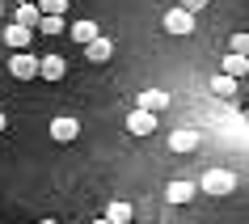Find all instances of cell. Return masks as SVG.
I'll return each instance as SVG.
<instances>
[{
	"label": "cell",
	"mask_w": 249,
	"mask_h": 224,
	"mask_svg": "<svg viewBox=\"0 0 249 224\" xmlns=\"http://www.w3.org/2000/svg\"><path fill=\"white\" fill-rule=\"evenodd\" d=\"M135 106H140V110H152V114H160V110L169 106V93H160V89H144L140 97H135Z\"/></svg>",
	"instance_id": "obj_11"
},
{
	"label": "cell",
	"mask_w": 249,
	"mask_h": 224,
	"mask_svg": "<svg viewBox=\"0 0 249 224\" xmlns=\"http://www.w3.org/2000/svg\"><path fill=\"white\" fill-rule=\"evenodd\" d=\"M38 64H42V55H34V51H13L9 55V72L17 80H34L38 76Z\"/></svg>",
	"instance_id": "obj_2"
},
{
	"label": "cell",
	"mask_w": 249,
	"mask_h": 224,
	"mask_svg": "<svg viewBox=\"0 0 249 224\" xmlns=\"http://www.w3.org/2000/svg\"><path fill=\"white\" fill-rule=\"evenodd\" d=\"M127 131H131V135H152V131H157V114L135 106L131 114H127Z\"/></svg>",
	"instance_id": "obj_6"
},
{
	"label": "cell",
	"mask_w": 249,
	"mask_h": 224,
	"mask_svg": "<svg viewBox=\"0 0 249 224\" xmlns=\"http://www.w3.org/2000/svg\"><path fill=\"white\" fill-rule=\"evenodd\" d=\"M110 55H114V42L102 38V34H97L93 42H85V59H89V64H106Z\"/></svg>",
	"instance_id": "obj_10"
},
{
	"label": "cell",
	"mask_w": 249,
	"mask_h": 224,
	"mask_svg": "<svg viewBox=\"0 0 249 224\" xmlns=\"http://www.w3.org/2000/svg\"><path fill=\"white\" fill-rule=\"evenodd\" d=\"M38 76H42V80H51V85H55V80H64V76H68V59H64V55H42Z\"/></svg>",
	"instance_id": "obj_8"
},
{
	"label": "cell",
	"mask_w": 249,
	"mask_h": 224,
	"mask_svg": "<svg viewBox=\"0 0 249 224\" xmlns=\"http://www.w3.org/2000/svg\"><path fill=\"white\" fill-rule=\"evenodd\" d=\"M38 30H42V34H64L68 21H64V17H55V13H42L38 17Z\"/></svg>",
	"instance_id": "obj_17"
},
{
	"label": "cell",
	"mask_w": 249,
	"mask_h": 224,
	"mask_svg": "<svg viewBox=\"0 0 249 224\" xmlns=\"http://www.w3.org/2000/svg\"><path fill=\"white\" fill-rule=\"evenodd\" d=\"M30 42H34V26H21V21L4 26V47L9 51H30Z\"/></svg>",
	"instance_id": "obj_3"
},
{
	"label": "cell",
	"mask_w": 249,
	"mask_h": 224,
	"mask_svg": "<svg viewBox=\"0 0 249 224\" xmlns=\"http://www.w3.org/2000/svg\"><path fill=\"white\" fill-rule=\"evenodd\" d=\"M211 93H215V97H236V76L220 72V76L211 80Z\"/></svg>",
	"instance_id": "obj_16"
},
{
	"label": "cell",
	"mask_w": 249,
	"mask_h": 224,
	"mask_svg": "<svg viewBox=\"0 0 249 224\" xmlns=\"http://www.w3.org/2000/svg\"><path fill=\"white\" fill-rule=\"evenodd\" d=\"M195 195H198V182H186V178H173V182L165 186V199H169V203H190Z\"/></svg>",
	"instance_id": "obj_9"
},
{
	"label": "cell",
	"mask_w": 249,
	"mask_h": 224,
	"mask_svg": "<svg viewBox=\"0 0 249 224\" xmlns=\"http://www.w3.org/2000/svg\"><path fill=\"white\" fill-rule=\"evenodd\" d=\"M93 224H110V220H106V216H102V220H93Z\"/></svg>",
	"instance_id": "obj_22"
},
{
	"label": "cell",
	"mask_w": 249,
	"mask_h": 224,
	"mask_svg": "<svg viewBox=\"0 0 249 224\" xmlns=\"http://www.w3.org/2000/svg\"><path fill=\"white\" fill-rule=\"evenodd\" d=\"M182 9H186V13H203V9H207V0H182Z\"/></svg>",
	"instance_id": "obj_20"
},
{
	"label": "cell",
	"mask_w": 249,
	"mask_h": 224,
	"mask_svg": "<svg viewBox=\"0 0 249 224\" xmlns=\"http://www.w3.org/2000/svg\"><path fill=\"white\" fill-rule=\"evenodd\" d=\"M0 17H4V4H0Z\"/></svg>",
	"instance_id": "obj_24"
},
{
	"label": "cell",
	"mask_w": 249,
	"mask_h": 224,
	"mask_svg": "<svg viewBox=\"0 0 249 224\" xmlns=\"http://www.w3.org/2000/svg\"><path fill=\"white\" fill-rule=\"evenodd\" d=\"M232 51L249 55V34H245V30H241V34H232Z\"/></svg>",
	"instance_id": "obj_19"
},
{
	"label": "cell",
	"mask_w": 249,
	"mask_h": 224,
	"mask_svg": "<svg viewBox=\"0 0 249 224\" xmlns=\"http://www.w3.org/2000/svg\"><path fill=\"white\" fill-rule=\"evenodd\" d=\"M198 140L203 135L195 131V127H178V131H169V152H178V157H186V152H195Z\"/></svg>",
	"instance_id": "obj_5"
},
{
	"label": "cell",
	"mask_w": 249,
	"mask_h": 224,
	"mask_svg": "<svg viewBox=\"0 0 249 224\" xmlns=\"http://www.w3.org/2000/svg\"><path fill=\"white\" fill-rule=\"evenodd\" d=\"M224 72H228V76H249V55H241V51H228L224 55Z\"/></svg>",
	"instance_id": "obj_14"
},
{
	"label": "cell",
	"mask_w": 249,
	"mask_h": 224,
	"mask_svg": "<svg viewBox=\"0 0 249 224\" xmlns=\"http://www.w3.org/2000/svg\"><path fill=\"white\" fill-rule=\"evenodd\" d=\"M4 131H9V119H4V114H0V135H4Z\"/></svg>",
	"instance_id": "obj_21"
},
{
	"label": "cell",
	"mask_w": 249,
	"mask_h": 224,
	"mask_svg": "<svg viewBox=\"0 0 249 224\" xmlns=\"http://www.w3.org/2000/svg\"><path fill=\"white\" fill-rule=\"evenodd\" d=\"M38 9H42V13H55V17H64V13H68V0H38Z\"/></svg>",
	"instance_id": "obj_18"
},
{
	"label": "cell",
	"mask_w": 249,
	"mask_h": 224,
	"mask_svg": "<svg viewBox=\"0 0 249 224\" xmlns=\"http://www.w3.org/2000/svg\"><path fill=\"white\" fill-rule=\"evenodd\" d=\"M38 17H42L38 0H21V4H17V13H13V21H21V26H34V30H38Z\"/></svg>",
	"instance_id": "obj_13"
},
{
	"label": "cell",
	"mask_w": 249,
	"mask_h": 224,
	"mask_svg": "<svg viewBox=\"0 0 249 224\" xmlns=\"http://www.w3.org/2000/svg\"><path fill=\"white\" fill-rule=\"evenodd\" d=\"M131 216H135V207L127 203V199H114V203L106 207V220H110V224H127Z\"/></svg>",
	"instance_id": "obj_15"
},
{
	"label": "cell",
	"mask_w": 249,
	"mask_h": 224,
	"mask_svg": "<svg viewBox=\"0 0 249 224\" xmlns=\"http://www.w3.org/2000/svg\"><path fill=\"white\" fill-rule=\"evenodd\" d=\"M198 190H203V195H211V199L232 195V190H236V173H232V169H220V165H215V169H207V173H203Z\"/></svg>",
	"instance_id": "obj_1"
},
{
	"label": "cell",
	"mask_w": 249,
	"mask_h": 224,
	"mask_svg": "<svg viewBox=\"0 0 249 224\" xmlns=\"http://www.w3.org/2000/svg\"><path fill=\"white\" fill-rule=\"evenodd\" d=\"M165 30H169V34H178V38L195 34V13H186L182 4H178V9H169V13H165Z\"/></svg>",
	"instance_id": "obj_4"
},
{
	"label": "cell",
	"mask_w": 249,
	"mask_h": 224,
	"mask_svg": "<svg viewBox=\"0 0 249 224\" xmlns=\"http://www.w3.org/2000/svg\"><path fill=\"white\" fill-rule=\"evenodd\" d=\"M68 34H72V42H80V47H85V42H93L97 34H102V26H97V21H72V26H68Z\"/></svg>",
	"instance_id": "obj_12"
},
{
	"label": "cell",
	"mask_w": 249,
	"mask_h": 224,
	"mask_svg": "<svg viewBox=\"0 0 249 224\" xmlns=\"http://www.w3.org/2000/svg\"><path fill=\"white\" fill-rule=\"evenodd\" d=\"M38 224H59V220H38Z\"/></svg>",
	"instance_id": "obj_23"
},
{
	"label": "cell",
	"mask_w": 249,
	"mask_h": 224,
	"mask_svg": "<svg viewBox=\"0 0 249 224\" xmlns=\"http://www.w3.org/2000/svg\"><path fill=\"white\" fill-rule=\"evenodd\" d=\"M76 135H80V123L76 119H68V114L51 119V140H55V144H72Z\"/></svg>",
	"instance_id": "obj_7"
},
{
	"label": "cell",
	"mask_w": 249,
	"mask_h": 224,
	"mask_svg": "<svg viewBox=\"0 0 249 224\" xmlns=\"http://www.w3.org/2000/svg\"><path fill=\"white\" fill-rule=\"evenodd\" d=\"M245 123H249V110H245Z\"/></svg>",
	"instance_id": "obj_25"
},
{
	"label": "cell",
	"mask_w": 249,
	"mask_h": 224,
	"mask_svg": "<svg viewBox=\"0 0 249 224\" xmlns=\"http://www.w3.org/2000/svg\"><path fill=\"white\" fill-rule=\"evenodd\" d=\"M127 224H135V220H127Z\"/></svg>",
	"instance_id": "obj_26"
}]
</instances>
